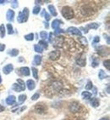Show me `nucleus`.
I'll return each mask as SVG.
<instances>
[{
	"label": "nucleus",
	"instance_id": "423d86ee",
	"mask_svg": "<svg viewBox=\"0 0 110 120\" xmlns=\"http://www.w3.org/2000/svg\"><path fill=\"white\" fill-rule=\"evenodd\" d=\"M63 44H64V38L63 36H58L55 38L53 41V46L54 47H62Z\"/></svg>",
	"mask_w": 110,
	"mask_h": 120
},
{
	"label": "nucleus",
	"instance_id": "58836bf2",
	"mask_svg": "<svg viewBox=\"0 0 110 120\" xmlns=\"http://www.w3.org/2000/svg\"><path fill=\"white\" fill-rule=\"evenodd\" d=\"M11 6L13 8H17V7H18V1H16V0H14V1H12V2H11Z\"/></svg>",
	"mask_w": 110,
	"mask_h": 120
},
{
	"label": "nucleus",
	"instance_id": "6e6552de",
	"mask_svg": "<svg viewBox=\"0 0 110 120\" xmlns=\"http://www.w3.org/2000/svg\"><path fill=\"white\" fill-rule=\"evenodd\" d=\"M80 107V104L76 101H74V102H72V103H70V105H69V111L72 112H79Z\"/></svg>",
	"mask_w": 110,
	"mask_h": 120
},
{
	"label": "nucleus",
	"instance_id": "39448f33",
	"mask_svg": "<svg viewBox=\"0 0 110 120\" xmlns=\"http://www.w3.org/2000/svg\"><path fill=\"white\" fill-rule=\"evenodd\" d=\"M80 12H81V14H82L83 15L89 16V15H92L93 14V9H92L91 7H89V6L85 5V6H83V7L81 8Z\"/></svg>",
	"mask_w": 110,
	"mask_h": 120
},
{
	"label": "nucleus",
	"instance_id": "c9c22d12",
	"mask_svg": "<svg viewBox=\"0 0 110 120\" xmlns=\"http://www.w3.org/2000/svg\"><path fill=\"white\" fill-rule=\"evenodd\" d=\"M40 37H41V38H43V39H46L47 38H48V33H47V32L42 31V32H40Z\"/></svg>",
	"mask_w": 110,
	"mask_h": 120
},
{
	"label": "nucleus",
	"instance_id": "0eeeda50",
	"mask_svg": "<svg viewBox=\"0 0 110 120\" xmlns=\"http://www.w3.org/2000/svg\"><path fill=\"white\" fill-rule=\"evenodd\" d=\"M51 86H52V88H53V90H54L55 92H58V91H60V90L63 89L62 83L59 82V81H57V80L52 82Z\"/></svg>",
	"mask_w": 110,
	"mask_h": 120
},
{
	"label": "nucleus",
	"instance_id": "393cba45",
	"mask_svg": "<svg viewBox=\"0 0 110 120\" xmlns=\"http://www.w3.org/2000/svg\"><path fill=\"white\" fill-rule=\"evenodd\" d=\"M25 39L27 40V41H32V40L34 39V34L33 33H29V34L25 35Z\"/></svg>",
	"mask_w": 110,
	"mask_h": 120
},
{
	"label": "nucleus",
	"instance_id": "e433bc0d",
	"mask_svg": "<svg viewBox=\"0 0 110 120\" xmlns=\"http://www.w3.org/2000/svg\"><path fill=\"white\" fill-rule=\"evenodd\" d=\"M92 87H93V86H92V83L91 81H88L86 83V90H91V89H92Z\"/></svg>",
	"mask_w": 110,
	"mask_h": 120
},
{
	"label": "nucleus",
	"instance_id": "f03ea898",
	"mask_svg": "<svg viewBox=\"0 0 110 120\" xmlns=\"http://www.w3.org/2000/svg\"><path fill=\"white\" fill-rule=\"evenodd\" d=\"M28 16H29V10H28V8H25V9H23V11L19 13L17 21H18L19 23H23V22H25V21H26L28 20Z\"/></svg>",
	"mask_w": 110,
	"mask_h": 120
},
{
	"label": "nucleus",
	"instance_id": "79ce46f5",
	"mask_svg": "<svg viewBox=\"0 0 110 120\" xmlns=\"http://www.w3.org/2000/svg\"><path fill=\"white\" fill-rule=\"evenodd\" d=\"M65 31L62 30V29H59V28H57V30L55 31V34H58L60 32H64Z\"/></svg>",
	"mask_w": 110,
	"mask_h": 120
},
{
	"label": "nucleus",
	"instance_id": "b1692460",
	"mask_svg": "<svg viewBox=\"0 0 110 120\" xmlns=\"http://www.w3.org/2000/svg\"><path fill=\"white\" fill-rule=\"evenodd\" d=\"M34 49L37 53H42V51H43V48L41 46H40L39 44H36L34 46Z\"/></svg>",
	"mask_w": 110,
	"mask_h": 120
},
{
	"label": "nucleus",
	"instance_id": "1a4fd4ad",
	"mask_svg": "<svg viewBox=\"0 0 110 120\" xmlns=\"http://www.w3.org/2000/svg\"><path fill=\"white\" fill-rule=\"evenodd\" d=\"M67 32H69V33H70V34H72V35H76V36L81 37V32L79 30L78 28L74 27V26H70V27L68 28Z\"/></svg>",
	"mask_w": 110,
	"mask_h": 120
},
{
	"label": "nucleus",
	"instance_id": "c756f323",
	"mask_svg": "<svg viewBox=\"0 0 110 120\" xmlns=\"http://www.w3.org/2000/svg\"><path fill=\"white\" fill-rule=\"evenodd\" d=\"M92 67H96L98 66V60H96L95 57H92Z\"/></svg>",
	"mask_w": 110,
	"mask_h": 120
},
{
	"label": "nucleus",
	"instance_id": "9d476101",
	"mask_svg": "<svg viewBox=\"0 0 110 120\" xmlns=\"http://www.w3.org/2000/svg\"><path fill=\"white\" fill-rule=\"evenodd\" d=\"M49 58H50V60H58V58L60 57V51L59 50H53L52 52L49 53Z\"/></svg>",
	"mask_w": 110,
	"mask_h": 120
},
{
	"label": "nucleus",
	"instance_id": "a211bd4d",
	"mask_svg": "<svg viewBox=\"0 0 110 120\" xmlns=\"http://www.w3.org/2000/svg\"><path fill=\"white\" fill-rule=\"evenodd\" d=\"M14 102H15V96H14V95H9L6 99V103L8 105H13Z\"/></svg>",
	"mask_w": 110,
	"mask_h": 120
},
{
	"label": "nucleus",
	"instance_id": "9b49d317",
	"mask_svg": "<svg viewBox=\"0 0 110 120\" xmlns=\"http://www.w3.org/2000/svg\"><path fill=\"white\" fill-rule=\"evenodd\" d=\"M13 69H14L13 65L9 64V65H7V66H5V67L3 68V73L4 74H9L13 71Z\"/></svg>",
	"mask_w": 110,
	"mask_h": 120
},
{
	"label": "nucleus",
	"instance_id": "cd10ccee",
	"mask_svg": "<svg viewBox=\"0 0 110 120\" xmlns=\"http://www.w3.org/2000/svg\"><path fill=\"white\" fill-rule=\"evenodd\" d=\"M99 25L97 23H91L86 26V28H92V29H97Z\"/></svg>",
	"mask_w": 110,
	"mask_h": 120
},
{
	"label": "nucleus",
	"instance_id": "49530a36",
	"mask_svg": "<svg viewBox=\"0 0 110 120\" xmlns=\"http://www.w3.org/2000/svg\"><path fill=\"white\" fill-rule=\"evenodd\" d=\"M4 111V107L2 106V105H0V112H2Z\"/></svg>",
	"mask_w": 110,
	"mask_h": 120
},
{
	"label": "nucleus",
	"instance_id": "a19ab883",
	"mask_svg": "<svg viewBox=\"0 0 110 120\" xmlns=\"http://www.w3.org/2000/svg\"><path fill=\"white\" fill-rule=\"evenodd\" d=\"M100 41V38L99 37H97V36H96V37L94 38V39H93V44H96V43H98V42Z\"/></svg>",
	"mask_w": 110,
	"mask_h": 120
},
{
	"label": "nucleus",
	"instance_id": "a18cd8bd",
	"mask_svg": "<svg viewBox=\"0 0 110 120\" xmlns=\"http://www.w3.org/2000/svg\"><path fill=\"white\" fill-rule=\"evenodd\" d=\"M104 36H105V39H107V44H109V37L108 35H104Z\"/></svg>",
	"mask_w": 110,
	"mask_h": 120
},
{
	"label": "nucleus",
	"instance_id": "f8f14e48",
	"mask_svg": "<svg viewBox=\"0 0 110 120\" xmlns=\"http://www.w3.org/2000/svg\"><path fill=\"white\" fill-rule=\"evenodd\" d=\"M14 12L11 9H9L7 11V14H6V18L9 21H14Z\"/></svg>",
	"mask_w": 110,
	"mask_h": 120
},
{
	"label": "nucleus",
	"instance_id": "f704fd0d",
	"mask_svg": "<svg viewBox=\"0 0 110 120\" xmlns=\"http://www.w3.org/2000/svg\"><path fill=\"white\" fill-rule=\"evenodd\" d=\"M103 66L107 68L108 70H110V60H104V62H103Z\"/></svg>",
	"mask_w": 110,
	"mask_h": 120
},
{
	"label": "nucleus",
	"instance_id": "a878e982",
	"mask_svg": "<svg viewBox=\"0 0 110 120\" xmlns=\"http://www.w3.org/2000/svg\"><path fill=\"white\" fill-rule=\"evenodd\" d=\"M32 73H33V77L35 78V79H38V70L35 67H32Z\"/></svg>",
	"mask_w": 110,
	"mask_h": 120
},
{
	"label": "nucleus",
	"instance_id": "dca6fc26",
	"mask_svg": "<svg viewBox=\"0 0 110 120\" xmlns=\"http://www.w3.org/2000/svg\"><path fill=\"white\" fill-rule=\"evenodd\" d=\"M62 23H63L62 21L56 19V20H54V21L52 22V27H53V29H57V28H58V26H59Z\"/></svg>",
	"mask_w": 110,
	"mask_h": 120
},
{
	"label": "nucleus",
	"instance_id": "de8ad7c7",
	"mask_svg": "<svg viewBox=\"0 0 110 120\" xmlns=\"http://www.w3.org/2000/svg\"><path fill=\"white\" fill-rule=\"evenodd\" d=\"M100 120H109L108 118H101Z\"/></svg>",
	"mask_w": 110,
	"mask_h": 120
},
{
	"label": "nucleus",
	"instance_id": "c85d7f7f",
	"mask_svg": "<svg viewBox=\"0 0 110 120\" xmlns=\"http://www.w3.org/2000/svg\"><path fill=\"white\" fill-rule=\"evenodd\" d=\"M40 45V46H41L42 48H45V49H47L48 48V43H47L45 40H41V41H39V44H38Z\"/></svg>",
	"mask_w": 110,
	"mask_h": 120
},
{
	"label": "nucleus",
	"instance_id": "37998d69",
	"mask_svg": "<svg viewBox=\"0 0 110 120\" xmlns=\"http://www.w3.org/2000/svg\"><path fill=\"white\" fill-rule=\"evenodd\" d=\"M4 49H5V44H0V52L4 50Z\"/></svg>",
	"mask_w": 110,
	"mask_h": 120
},
{
	"label": "nucleus",
	"instance_id": "ddd939ff",
	"mask_svg": "<svg viewBox=\"0 0 110 120\" xmlns=\"http://www.w3.org/2000/svg\"><path fill=\"white\" fill-rule=\"evenodd\" d=\"M35 110L37 112H39V113H43L45 112L46 111V106H42V105H38L37 104L35 107Z\"/></svg>",
	"mask_w": 110,
	"mask_h": 120
},
{
	"label": "nucleus",
	"instance_id": "7c9ffc66",
	"mask_svg": "<svg viewBox=\"0 0 110 120\" xmlns=\"http://www.w3.org/2000/svg\"><path fill=\"white\" fill-rule=\"evenodd\" d=\"M7 29H8V33L9 35H11L14 33V30H13V26L11 24H8L7 25Z\"/></svg>",
	"mask_w": 110,
	"mask_h": 120
},
{
	"label": "nucleus",
	"instance_id": "aec40b11",
	"mask_svg": "<svg viewBox=\"0 0 110 120\" xmlns=\"http://www.w3.org/2000/svg\"><path fill=\"white\" fill-rule=\"evenodd\" d=\"M48 9H49L50 13L52 14V15L57 16V12H56V10H55V8L53 5H48Z\"/></svg>",
	"mask_w": 110,
	"mask_h": 120
},
{
	"label": "nucleus",
	"instance_id": "4468645a",
	"mask_svg": "<svg viewBox=\"0 0 110 120\" xmlns=\"http://www.w3.org/2000/svg\"><path fill=\"white\" fill-rule=\"evenodd\" d=\"M26 85H27L28 90H34L35 87H36V83H35V82L33 80L29 79V80H27V82H26Z\"/></svg>",
	"mask_w": 110,
	"mask_h": 120
},
{
	"label": "nucleus",
	"instance_id": "2eb2a0df",
	"mask_svg": "<svg viewBox=\"0 0 110 120\" xmlns=\"http://www.w3.org/2000/svg\"><path fill=\"white\" fill-rule=\"evenodd\" d=\"M41 62V56H38V55H37V56H34V60H33V62H32V64L35 65V66H38V65H40Z\"/></svg>",
	"mask_w": 110,
	"mask_h": 120
},
{
	"label": "nucleus",
	"instance_id": "3c124183",
	"mask_svg": "<svg viewBox=\"0 0 110 120\" xmlns=\"http://www.w3.org/2000/svg\"><path fill=\"white\" fill-rule=\"evenodd\" d=\"M20 60V61H22V60H23V58H20V60Z\"/></svg>",
	"mask_w": 110,
	"mask_h": 120
},
{
	"label": "nucleus",
	"instance_id": "bb28decb",
	"mask_svg": "<svg viewBox=\"0 0 110 120\" xmlns=\"http://www.w3.org/2000/svg\"><path fill=\"white\" fill-rule=\"evenodd\" d=\"M25 99H26V95H20V96L18 97L19 104L23 103V102L25 101Z\"/></svg>",
	"mask_w": 110,
	"mask_h": 120
},
{
	"label": "nucleus",
	"instance_id": "5701e85b",
	"mask_svg": "<svg viewBox=\"0 0 110 120\" xmlns=\"http://www.w3.org/2000/svg\"><path fill=\"white\" fill-rule=\"evenodd\" d=\"M5 36V26L4 25H1L0 26V37L4 38Z\"/></svg>",
	"mask_w": 110,
	"mask_h": 120
},
{
	"label": "nucleus",
	"instance_id": "8fccbe9b",
	"mask_svg": "<svg viewBox=\"0 0 110 120\" xmlns=\"http://www.w3.org/2000/svg\"><path fill=\"white\" fill-rule=\"evenodd\" d=\"M3 3H5V1H3V0H0V4H3Z\"/></svg>",
	"mask_w": 110,
	"mask_h": 120
},
{
	"label": "nucleus",
	"instance_id": "2f4dec72",
	"mask_svg": "<svg viewBox=\"0 0 110 120\" xmlns=\"http://www.w3.org/2000/svg\"><path fill=\"white\" fill-rule=\"evenodd\" d=\"M98 77H99V79H103L104 78H106V73L104 72V71H103V70H100L99 71V73H98Z\"/></svg>",
	"mask_w": 110,
	"mask_h": 120
},
{
	"label": "nucleus",
	"instance_id": "72a5a7b5",
	"mask_svg": "<svg viewBox=\"0 0 110 120\" xmlns=\"http://www.w3.org/2000/svg\"><path fill=\"white\" fill-rule=\"evenodd\" d=\"M40 11H41V8H40V6H35L34 9H33V14L34 15L39 14Z\"/></svg>",
	"mask_w": 110,
	"mask_h": 120
},
{
	"label": "nucleus",
	"instance_id": "09e8293b",
	"mask_svg": "<svg viewBox=\"0 0 110 120\" xmlns=\"http://www.w3.org/2000/svg\"><path fill=\"white\" fill-rule=\"evenodd\" d=\"M44 25H45L46 28H48V22H45V24H44Z\"/></svg>",
	"mask_w": 110,
	"mask_h": 120
},
{
	"label": "nucleus",
	"instance_id": "f257e3e1",
	"mask_svg": "<svg viewBox=\"0 0 110 120\" xmlns=\"http://www.w3.org/2000/svg\"><path fill=\"white\" fill-rule=\"evenodd\" d=\"M62 13L63 16L64 18L67 19V20H69V19H72L74 17V10L72 9L71 7H69V6H64L62 9Z\"/></svg>",
	"mask_w": 110,
	"mask_h": 120
},
{
	"label": "nucleus",
	"instance_id": "7ed1b4c3",
	"mask_svg": "<svg viewBox=\"0 0 110 120\" xmlns=\"http://www.w3.org/2000/svg\"><path fill=\"white\" fill-rule=\"evenodd\" d=\"M17 83H14L12 86V90H14L16 92H21V91H24L25 90V84L22 79H17Z\"/></svg>",
	"mask_w": 110,
	"mask_h": 120
},
{
	"label": "nucleus",
	"instance_id": "4be33fe9",
	"mask_svg": "<svg viewBox=\"0 0 110 120\" xmlns=\"http://www.w3.org/2000/svg\"><path fill=\"white\" fill-rule=\"evenodd\" d=\"M8 54H9V55H10L11 56H18L19 50H18V49H11L10 51H9V52H8Z\"/></svg>",
	"mask_w": 110,
	"mask_h": 120
},
{
	"label": "nucleus",
	"instance_id": "473e14b6",
	"mask_svg": "<svg viewBox=\"0 0 110 120\" xmlns=\"http://www.w3.org/2000/svg\"><path fill=\"white\" fill-rule=\"evenodd\" d=\"M41 15H45L44 17H45V19H46L47 21H49L50 20V15H48V13H47V11L45 10V9H43L42 10V13H41Z\"/></svg>",
	"mask_w": 110,
	"mask_h": 120
},
{
	"label": "nucleus",
	"instance_id": "412c9836",
	"mask_svg": "<svg viewBox=\"0 0 110 120\" xmlns=\"http://www.w3.org/2000/svg\"><path fill=\"white\" fill-rule=\"evenodd\" d=\"M81 95H82L83 99L85 100H89L91 97H92V95H91V93L87 92V91H84V92L81 94Z\"/></svg>",
	"mask_w": 110,
	"mask_h": 120
},
{
	"label": "nucleus",
	"instance_id": "20e7f679",
	"mask_svg": "<svg viewBox=\"0 0 110 120\" xmlns=\"http://www.w3.org/2000/svg\"><path fill=\"white\" fill-rule=\"evenodd\" d=\"M76 63L80 67H85L86 64V57L85 53H80L76 57Z\"/></svg>",
	"mask_w": 110,
	"mask_h": 120
},
{
	"label": "nucleus",
	"instance_id": "6ab92c4d",
	"mask_svg": "<svg viewBox=\"0 0 110 120\" xmlns=\"http://www.w3.org/2000/svg\"><path fill=\"white\" fill-rule=\"evenodd\" d=\"M90 103H91V106L93 107H97L99 106V100L97 98H92Z\"/></svg>",
	"mask_w": 110,
	"mask_h": 120
},
{
	"label": "nucleus",
	"instance_id": "c03bdc74",
	"mask_svg": "<svg viewBox=\"0 0 110 120\" xmlns=\"http://www.w3.org/2000/svg\"><path fill=\"white\" fill-rule=\"evenodd\" d=\"M53 34L52 32H50V33H49V42H50V43L53 42Z\"/></svg>",
	"mask_w": 110,
	"mask_h": 120
},
{
	"label": "nucleus",
	"instance_id": "4c0bfd02",
	"mask_svg": "<svg viewBox=\"0 0 110 120\" xmlns=\"http://www.w3.org/2000/svg\"><path fill=\"white\" fill-rule=\"evenodd\" d=\"M39 96H40L39 93H36V94H34V95H32L31 100H32V101H37V100L39 98Z\"/></svg>",
	"mask_w": 110,
	"mask_h": 120
},
{
	"label": "nucleus",
	"instance_id": "f3484780",
	"mask_svg": "<svg viewBox=\"0 0 110 120\" xmlns=\"http://www.w3.org/2000/svg\"><path fill=\"white\" fill-rule=\"evenodd\" d=\"M20 72L22 75L24 76H29L30 75V69L28 68V67H21V69H20Z\"/></svg>",
	"mask_w": 110,
	"mask_h": 120
},
{
	"label": "nucleus",
	"instance_id": "603ef678",
	"mask_svg": "<svg viewBox=\"0 0 110 120\" xmlns=\"http://www.w3.org/2000/svg\"><path fill=\"white\" fill-rule=\"evenodd\" d=\"M2 83V78H1V76H0V83Z\"/></svg>",
	"mask_w": 110,
	"mask_h": 120
},
{
	"label": "nucleus",
	"instance_id": "ea45409f",
	"mask_svg": "<svg viewBox=\"0 0 110 120\" xmlns=\"http://www.w3.org/2000/svg\"><path fill=\"white\" fill-rule=\"evenodd\" d=\"M80 42H81V44H84V45H86L87 44V40L86 39V38H80Z\"/></svg>",
	"mask_w": 110,
	"mask_h": 120
}]
</instances>
